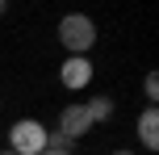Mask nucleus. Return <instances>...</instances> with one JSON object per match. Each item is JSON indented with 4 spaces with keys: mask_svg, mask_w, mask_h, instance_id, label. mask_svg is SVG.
<instances>
[{
    "mask_svg": "<svg viewBox=\"0 0 159 155\" xmlns=\"http://www.w3.org/2000/svg\"><path fill=\"white\" fill-rule=\"evenodd\" d=\"M59 42L67 46V55H80V59H84L88 50H92V42H96V25H92V17H84V13H67L63 21H59Z\"/></svg>",
    "mask_w": 159,
    "mask_h": 155,
    "instance_id": "f257e3e1",
    "label": "nucleus"
},
{
    "mask_svg": "<svg viewBox=\"0 0 159 155\" xmlns=\"http://www.w3.org/2000/svg\"><path fill=\"white\" fill-rule=\"evenodd\" d=\"M8 151L13 155H42L46 151V126L34 122V117L13 122V130H8Z\"/></svg>",
    "mask_w": 159,
    "mask_h": 155,
    "instance_id": "f03ea898",
    "label": "nucleus"
},
{
    "mask_svg": "<svg viewBox=\"0 0 159 155\" xmlns=\"http://www.w3.org/2000/svg\"><path fill=\"white\" fill-rule=\"evenodd\" d=\"M59 80H63V88H71V92H75V88H88V84H92V63L80 59V55H67Z\"/></svg>",
    "mask_w": 159,
    "mask_h": 155,
    "instance_id": "7ed1b4c3",
    "label": "nucleus"
},
{
    "mask_svg": "<svg viewBox=\"0 0 159 155\" xmlns=\"http://www.w3.org/2000/svg\"><path fill=\"white\" fill-rule=\"evenodd\" d=\"M59 130H63L71 143H75V139H84V134L92 130V117H88V109H84V105H67V109H63V117H59Z\"/></svg>",
    "mask_w": 159,
    "mask_h": 155,
    "instance_id": "20e7f679",
    "label": "nucleus"
},
{
    "mask_svg": "<svg viewBox=\"0 0 159 155\" xmlns=\"http://www.w3.org/2000/svg\"><path fill=\"white\" fill-rule=\"evenodd\" d=\"M138 139H143V147H147V151H155V147H159V109H155V105H147V109H143V117H138Z\"/></svg>",
    "mask_w": 159,
    "mask_h": 155,
    "instance_id": "39448f33",
    "label": "nucleus"
},
{
    "mask_svg": "<svg viewBox=\"0 0 159 155\" xmlns=\"http://www.w3.org/2000/svg\"><path fill=\"white\" fill-rule=\"evenodd\" d=\"M84 109H88V117H92V126H96V122H109V117H113V101H109V97H96V101H88Z\"/></svg>",
    "mask_w": 159,
    "mask_h": 155,
    "instance_id": "423d86ee",
    "label": "nucleus"
},
{
    "mask_svg": "<svg viewBox=\"0 0 159 155\" xmlns=\"http://www.w3.org/2000/svg\"><path fill=\"white\" fill-rule=\"evenodd\" d=\"M143 92H147V101H151V105L159 101V80H155V71H151V75L143 80Z\"/></svg>",
    "mask_w": 159,
    "mask_h": 155,
    "instance_id": "0eeeda50",
    "label": "nucleus"
},
{
    "mask_svg": "<svg viewBox=\"0 0 159 155\" xmlns=\"http://www.w3.org/2000/svg\"><path fill=\"white\" fill-rule=\"evenodd\" d=\"M42 155H71V147H46Z\"/></svg>",
    "mask_w": 159,
    "mask_h": 155,
    "instance_id": "6e6552de",
    "label": "nucleus"
},
{
    "mask_svg": "<svg viewBox=\"0 0 159 155\" xmlns=\"http://www.w3.org/2000/svg\"><path fill=\"white\" fill-rule=\"evenodd\" d=\"M113 155H134V151H113Z\"/></svg>",
    "mask_w": 159,
    "mask_h": 155,
    "instance_id": "1a4fd4ad",
    "label": "nucleus"
},
{
    "mask_svg": "<svg viewBox=\"0 0 159 155\" xmlns=\"http://www.w3.org/2000/svg\"><path fill=\"white\" fill-rule=\"evenodd\" d=\"M0 13H4V0H0Z\"/></svg>",
    "mask_w": 159,
    "mask_h": 155,
    "instance_id": "9d476101",
    "label": "nucleus"
},
{
    "mask_svg": "<svg viewBox=\"0 0 159 155\" xmlns=\"http://www.w3.org/2000/svg\"><path fill=\"white\" fill-rule=\"evenodd\" d=\"M0 155H13V151H0Z\"/></svg>",
    "mask_w": 159,
    "mask_h": 155,
    "instance_id": "9b49d317",
    "label": "nucleus"
}]
</instances>
